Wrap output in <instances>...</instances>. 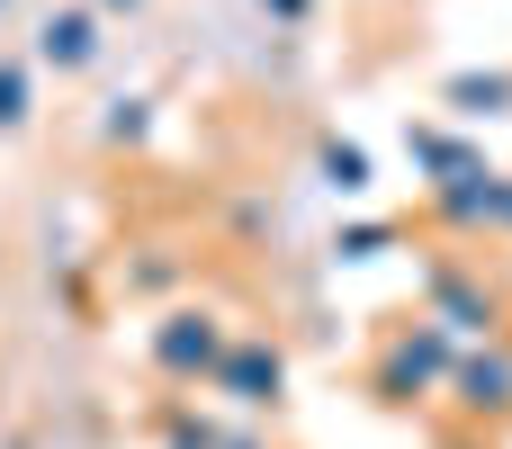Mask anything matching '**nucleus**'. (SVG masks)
I'll list each match as a JSON object with an SVG mask.
<instances>
[{
	"instance_id": "nucleus-1",
	"label": "nucleus",
	"mask_w": 512,
	"mask_h": 449,
	"mask_svg": "<svg viewBox=\"0 0 512 449\" xmlns=\"http://www.w3.org/2000/svg\"><path fill=\"white\" fill-rule=\"evenodd\" d=\"M225 378L243 387V405H261V396L279 387V360H270V351H234V369H225Z\"/></svg>"
},
{
	"instance_id": "nucleus-2",
	"label": "nucleus",
	"mask_w": 512,
	"mask_h": 449,
	"mask_svg": "<svg viewBox=\"0 0 512 449\" xmlns=\"http://www.w3.org/2000/svg\"><path fill=\"white\" fill-rule=\"evenodd\" d=\"M45 54H54V63H81V54H90V18H81V9L54 18V27H45Z\"/></svg>"
},
{
	"instance_id": "nucleus-3",
	"label": "nucleus",
	"mask_w": 512,
	"mask_h": 449,
	"mask_svg": "<svg viewBox=\"0 0 512 449\" xmlns=\"http://www.w3.org/2000/svg\"><path fill=\"white\" fill-rule=\"evenodd\" d=\"M324 171H333V189H369V162H360L351 144H333V153H324Z\"/></svg>"
},
{
	"instance_id": "nucleus-4",
	"label": "nucleus",
	"mask_w": 512,
	"mask_h": 449,
	"mask_svg": "<svg viewBox=\"0 0 512 449\" xmlns=\"http://www.w3.org/2000/svg\"><path fill=\"white\" fill-rule=\"evenodd\" d=\"M207 351H216V333H207V324H198V333H171V342H162V360H171V369H189V360H207Z\"/></svg>"
},
{
	"instance_id": "nucleus-5",
	"label": "nucleus",
	"mask_w": 512,
	"mask_h": 449,
	"mask_svg": "<svg viewBox=\"0 0 512 449\" xmlns=\"http://www.w3.org/2000/svg\"><path fill=\"white\" fill-rule=\"evenodd\" d=\"M512 369H468V405H512Z\"/></svg>"
},
{
	"instance_id": "nucleus-6",
	"label": "nucleus",
	"mask_w": 512,
	"mask_h": 449,
	"mask_svg": "<svg viewBox=\"0 0 512 449\" xmlns=\"http://www.w3.org/2000/svg\"><path fill=\"white\" fill-rule=\"evenodd\" d=\"M18 117H27V81H18V72H0V126H18Z\"/></svg>"
}]
</instances>
